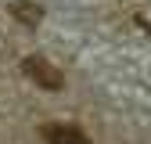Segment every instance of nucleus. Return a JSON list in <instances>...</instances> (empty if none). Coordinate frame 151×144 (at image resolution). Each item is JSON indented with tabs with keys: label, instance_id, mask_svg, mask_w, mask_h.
I'll list each match as a JSON object with an SVG mask.
<instances>
[{
	"label": "nucleus",
	"instance_id": "obj_3",
	"mask_svg": "<svg viewBox=\"0 0 151 144\" xmlns=\"http://www.w3.org/2000/svg\"><path fill=\"white\" fill-rule=\"evenodd\" d=\"M11 11H14V18H22L25 25H36V22H40V7H36V4H29V0H14V4H11Z\"/></svg>",
	"mask_w": 151,
	"mask_h": 144
},
{
	"label": "nucleus",
	"instance_id": "obj_2",
	"mask_svg": "<svg viewBox=\"0 0 151 144\" xmlns=\"http://www.w3.org/2000/svg\"><path fill=\"white\" fill-rule=\"evenodd\" d=\"M43 140L47 144H90V137L72 122H47L43 126Z\"/></svg>",
	"mask_w": 151,
	"mask_h": 144
},
{
	"label": "nucleus",
	"instance_id": "obj_1",
	"mask_svg": "<svg viewBox=\"0 0 151 144\" xmlns=\"http://www.w3.org/2000/svg\"><path fill=\"white\" fill-rule=\"evenodd\" d=\"M22 68H25V76H29L32 83H40L43 90H61V86H65V76H61V72L54 68L47 58H40V54L25 58V61H22Z\"/></svg>",
	"mask_w": 151,
	"mask_h": 144
}]
</instances>
